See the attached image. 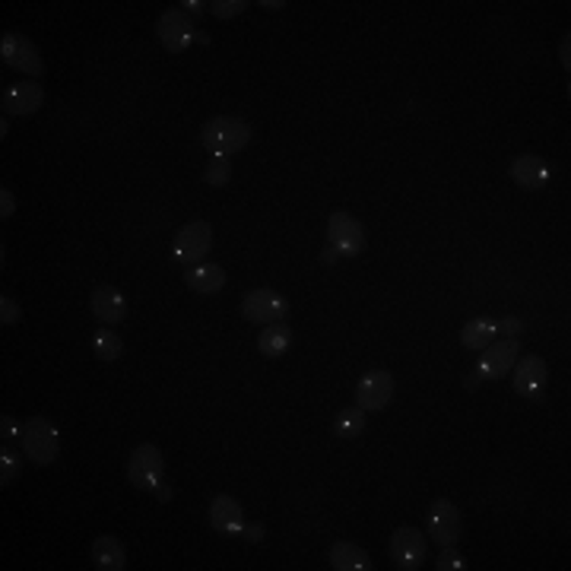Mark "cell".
I'll list each match as a JSON object with an SVG mask.
<instances>
[{
  "label": "cell",
  "instance_id": "6da1fadb",
  "mask_svg": "<svg viewBox=\"0 0 571 571\" xmlns=\"http://www.w3.org/2000/svg\"><path fill=\"white\" fill-rule=\"evenodd\" d=\"M369 245V235L365 226L346 210H333L330 220H327V245L320 254V264H337V261L359 258Z\"/></svg>",
  "mask_w": 571,
  "mask_h": 571
},
{
  "label": "cell",
  "instance_id": "7a4b0ae2",
  "mask_svg": "<svg viewBox=\"0 0 571 571\" xmlns=\"http://www.w3.org/2000/svg\"><path fill=\"white\" fill-rule=\"evenodd\" d=\"M19 448L35 467H48L61 454V432L48 416H29L19 426Z\"/></svg>",
  "mask_w": 571,
  "mask_h": 571
},
{
  "label": "cell",
  "instance_id": "3957f363",
  "mask_svg": "<svg viewBox=\"0 0 571 571\" xmlns=\"http://www.w3.org/2000/svg\"><path fill=\"white\" fill-rule=\"evenodd\" d=\"M248 143H251V127L241 118H229V114L210 118L201 131V146L210 156H235Z\"/></svg>",
  "mask_w": 571,
  "mask_h": 571
},
{
  "label": "cell",
  "instance_id": "277c9868",
  "mask_svg": "<svg viewBox=\"0 0 571 571\" xmlns=\"http://www.w3.org/2000/svg\"><path fill=\"white\" fill-rule=\"evenodd\" d=\"M127 479L133 483V489H143V492H156L159 486L165 483V460L162 451L150 441L133 448L131 460H127Z\"/></svg>",
  "mask_w": 571,
  "mask_h": 571
},
{
  "label": "cell",
  "instance_id": "5b68a950",
  "mask_svg": "<svg viewBox=\"0 0 571 571\" xmlns=\"http://www.w3.org/2000/svg\"><path fill=\"white\" fill-rule=\"evenodd\" d=\"M0 61H4L6 67L19 70V74H25L29 80H42L44 76L42 54H38V48L32 44V38H25L23 32H6V35L0 38Z\"/></svg>",
  "mask_w": 571,
  "mask_h": 571
},
{
  "label": "cell",
  "instance_id": "8992f818",
  "mask_svg": "<svg viewBox=\"0 0 571 571\" xmlns=\"http://www.w3.org/2000/svg\"><path fill=\"white\" fill-rule=\"evenodd\" d=\"M156 35H159V42H162V48L169 51V54H184V51L197 42V25H194V19L182 10V6H169V10L159 16Z\"/></svg>",
  "mask_w": 571,
  "mask_h": 571
},
{
  "label": "cell",
  "instance_id": "52a82bcc",
  "mask_svg": "<svg viewBox=\"0 0 571 571\" xmlns=\"http://www.w3.org/2000/svg\"><path fill=\"white\" fill-rule=\"evenodd\" d=\"M483 356H479L477 362V375L479 381H498V378L511 375V369H515L517 356H521V340L517 337H502V340H492L486 349H479Z\"/></svg>",
  "mask_w": 571,
  "mask_h": 571
},
{
  "label": "cell",
  "instance_id": "ba28073f",
  "mask_svg": "<svg viewBox=\"0 0 571 571\" xmlns=\"http://www.w3.org/2000/svg\"><path fill=\"white\" fill-rule=\"evenodd\" d=\"M210 248H213V226L207 220H194L178 229L172 254H175L178 264H197V261L207 258Z\"/></svg>",
  "mask_w": 571,
  "mask_h": 571
},
{
  "label": "cell",
  "instance_id": "9c48e42d",
  "mask_svg": "<svg viewBox=\"0 0 571 571\" xmlns=\"http://www.w3.org/2000/svg\"><path fill=\"white\" fill-rule=\"evenodd\" d=\"M241 314L251 324H280V320L289 318V301L273 289H251L241 299Z\"/></svg>",
  "mask_w": 571,
  "mask_h": 571
},
{
  "label": "cell",
  "instance_id": "30bf717a",
  "mask_svg": "<svg viewBox=\"0 0 571 571\" xmlns=\"http://www.w3.org/2000/svg\"><path fill=\"white\" fill-rule=\"evenodd\" d=\"M426 553L428 543L426 534L416 527H397L390 534V559H394V568L400 571H416L426 566Z\"/></svg>",
  "mask_w": 571,
  "mask_h": 571
},
{
  "label": "cell",
  "instance_id": "8fae6325",
  "mask_svg": "<svg viewBox=\"0 0 571 571\" xmlns=\"http://www.w3.org/2000/svg\"><path fill=\"white\" fill-rule=\"evenodd\" d=\"M511 371H515V384H511L515 394L524 397V400L540 403L543 394H546V381H549L546 362H543L540 356H524V359H517V365Z\"/></svg>",
  "mask_w": 571,
  "mask_h": 571
},
{
  "label": "cell",
  "instance_id": "7c38bea8",
  "mask_svg": "<svg viewBox=\"0 0 571 571\" xmlns=\"http://www.w3.org/2000/svg\"><path fill=\"white\" fill-rule=\"evenodd\" d=\"M390 400H394V378H390V371L375 369L369 375H362V381L356 384V407L362 413H378Z\"/></svg>",
  "mask_w": 571,
  "mask_h": 571
},
{
  "label": "cell",
  "instance_id": "4fadbf2b",
  "mask_svg": "<svg viewBox=\"0 0 571 571\" xmlns=\"http://www.w3.org/2000/svg\"><path fill=\"white\" fill-rule=\"evenodd\" d=\"M42 102H44L42 83L23 80V83H10V86L4 89L0 105H4V114H13V118H29V114H35L38 108H42Z\"/></svg>",
  "mask_w": 571,
  "mask_h": 571
},
{
  "label": "cell",
  "instance_id": "5bb4252c",
  "mask_svg": "<svg viewBox=\"0 0 571 571\" xmlns=\"http://www.w3.org/2000/svg\"><path fill=\"white\" fill-rule=\"evenodd\" d=\"M428 537H432V540L438 543L441 549L458 546V540H460V511L454 508V502L438 498V502L428 508Z\"/></svg>",
  "mask_w": 571,
  "mask_h": 571
},
{
  "label": "cell",
  "instance_id": "9a60e30c",
  "mask_svg": "<svg viewBox=\"0 0 571 571\" xmlns=\"http://www.w3.org/2000/svg\"><path fill=\"white\" fill-rule=\"evenodd\" d=\"M210 527L220 537H239L241 527H245V508L235 502L232 496H216L210 502Z\"/></svg>",
  "mask_w": 571,
  "mask_h": 571
},
{
  "label": "cell",
  "instance_id": "2e32d148",
  "mask_svg": "<svg viewBox=\"0 0 571 571\" xmlns=\"http://www.w3.org/2000/svg\"><path fill=\"white\" fill-rule=\"evenodd\" d=\"M89 308H93V314L105 327H114V324H121V320L127 318V299L114 286H108V283H102V286L93 289Z\"/></svg>",
  "mask_w": 571,
  "mask_h": 571
},
{
  "label": "cell",
  "instance_id": "e0dca14e",
  "mask_svg": "<svg viewBox=\"0 0 571 571\" xmlns=\"http://www.w3.org/2000/svg\"><path fill=\"white\" fill-rule=\"evenodd\" d=\"M511 178H515V184H521L524 191H543L549 182V169L540 156L524 153V156H517L515 162H511Z\"/></svg>",
  "mask_w": 571,
  "mask_h": 571
},
{
  "label": "cell",
  "instance_id": "ac0fdd59",
  "mask_svg": "<svg viewBox=\"0 0 571 571\" xmlns=\"http://www.w3.org/2000/svg\"><path fill=\"white\" fill-rule=\"evenodd\" d=\"M93 562L99 571H124L127 568V553L124 543L118 537H95L93 543Z\"/></svg>",
  "mask_w": 571,
  "mask_h": 571
},
{
  "label": "cell",
  "instance_id": "d6986e66",
  "mask_svg": "<svg viewBox=\"0 0 571 571\" xmlns=\"http://www.w3.org/2000/svg\"><path fill=\"white\" fill-rule=\"evenodd\" d=\"M330 568H337V571H369L371 559L362 546H356V543H349V540H340V543H333L330 546Z\"/></svg>",
  "mask_w": 571,
  "mask_h": 571
},
{
  "label": "cell",
  "instance_id": "ffe728a7",
  "mask_svg": "<svg viewBox=\"0 0 571 571\" xmlns=\"http://www.w3.org/2000/svg\"><path fill=\"white\" fill-rule=\"evenodd\" d=\"M289 346H292V330H289L286 320H280V324H267L258 337V352L261 356H267V359L286 356Z\"/></svg>",
  "mask_w": 571,
  "mask_h": 571
},
{
  "label": "cell",
  "instance_id": "44dd1931",
  "mask_svg": "<svg viewBox=\"0 0 571 571\" xmlns=\"http://www.w3.org/2000/svg\"><path fill=\"white\" fill-rule=\"evenodd\" d=\"M188 286L194 289L197 295H216L226 286V271L220 264H197L194 271H188Z\"/></svg>",
  "mask_w": 571,
  "mask_h": 571
},
{
  "label": "cell",
  "instance_id": "7402d4cb",
  "mask_svg": "<svg viewBox=\"0 0 571 571\" xmlns=\"http://www.w3.org/2000/svg\"><path fill=\"white\" fill-rule=\"evenodd\" d=\"M492 340H498L496 318H473L470 324H464V330H460V343H464L467 349L479 352V349H486Z\"/></svg>",
  "mask_w": 571,
  "mask_h": 571
},
{
  "label": "cell",
  "instance_id": "603a6c76",
  "mask_svg": "<svg viewBox=\"0 0 571 571\" xmlns=\"http://www.w3.org/2000/svg\"><path fill=\"white\" fill-rule=\"evenodd\" d=\"M93 352L99 362H118L121 352H124V343H121V337L112 327H102V330L93 333Z\"/></svg>",
  "mask_w": 571,
  "mask_h": 571
},
{
  "label": "cell",
  "instance_id": "cb8c5ba5",
  "mask_svg": "<svg viewBox=\"0 0 571 571\" xmlns=\"http://www.w3.org/2000/svg\"><path fill=\"white\" fill-rule=\"evenodd\" d=\"M23 458L25 454H19L13 441L0 445V486H4V489L19 479V473H23Z\"/></svg>",
  "mask_w": 571,
  "mask_h": 571
},
{
  "label": "cell",
  "instance_id": "d4e9b609",
  "mask_svg": "<svg viewBox=\"0 0 571 571\" xmlns=\"http://www.w3.org/2000/svg\"><path fill=\"white\" fill-rule=\"evenodd\" d=\"M229 178H232V162H229V156H210L207 169H203V184H210V188H226Z\"/></svg>",
  "mask_w": 571,
  "mask_h": 571
},
{
  "label": "cell",
  "instance_id": "484cf974",
  "mask_svg": "<svg viewBox=\"0 0 571 571\" xmlns=\"http://www.w3.org/2000/svg\"><path fill=\"white\" fill-rule=\"evenodd\" d=\"M337 435L340 438H356L359 432L365 428V413L359 407H349V409H343V413L337 416Z\"/></svg>",
  "mask_w": 571,
  "mask_h": 571
},
{
  "label": "cell",
  "instance_id": "4316f807",
  "mask_svg": "<svg viewBox=\"0 0 571 571\" xmlns=\"http://www.w3.org/2000/svg\"><path fill=\"white\" fill-rule=\"evenodd\" d=\"M245 10H248V0H213V4H210V13H213L216 19L241 16Z\"/></svg>",
  "mask_w": 571,
  "mask_h": 571
},
{
  "label": "cell",
  "instance_id": "83f0119b",
  "mask_svg": "<svg viewBox=\"0 0 571 571\" xmlns=\"http://www.w3.org/2000/svg\"><path fill=\"white\" fill-rule=\"evenodd\" d=\"M464 568H467L464 556H460L454 546H445L438 553V559H435V571H464Z\"/></svg>",
  "mask_w": 571,
  "mask_h": 571
},
{
  "label": "cell",
  "instance_id": "f1b7e54d",
  "mask_svg": "<svg viewBox=\"0 0 571 571\" xmlns=\"http://www.w3.org/2000/svg\"><path fill=\"white\" fill-rule=\"evenodd\" d=\"M19 318H23V311H19V305H16V301H13V299H6V295H4V299H0V324H16V320Z\"/></svg>",
  "mask_w": 571,
  "mask_h": 571
},
{
  "label": "cell",
  "instance_id": "f546056e",
  "mask_svg": "<svg viewBox=\"0 0 571 571\" xmlns=\"http://www.w3.org/2000/svg\"><path fill=\"white\" fill-rule=\"evenodd\" d=\"M0 435H4V441H13V445L19 441V426H16V419H13V413L0 416Z\"/></svg>",
  "mask_w": 571,
  "mask_h": 571
},
{
  "label": "cell",
  "instance_id": "4dcf8cb0",
  "mask_svg": "<svg viewBox=\"0 0 571 571\" xmlns=\"http://www.w3.org/2000/svg\"><path fill=\"white\" fill-rule=\"evenodd\" d=\"M16 213V197H13V191L6 188H0V220H10V216Z\"/></svg>",
  "mask_w": 571,
  "mask_h": 571
},
{
  "label": "cell",
  "instance_id": "1f68e13d",
  "mask_svg": "<svg viewBox=\"0 0 571 571\" xmlns=\"http://www.w3.org/2000/svg\"><path fill=\"white\" fill-rule=\"evenodd\" d=\"M241 540H248V543H261L264 540V527L261 524H254V521H245V527H241Z\"/></svg>",
  "mask_w": 571,
  "mask_h": 571
},
{
  "label": "cell",
  "instance_id": "d6a6232c",
  "mask_svg": "<svg viewBox=\"0 0 571 571\" xmlns=\"http://www.w3.org/2000/svg\"><path fill=\"white\" fill-rule=\"evenodd\" d=\"M496 327H498V337H515V333L521 330V320L502 318V320H496Z\"/></svg>",
  "mask_w": 571,
  "mask_h": 571
},
{
  "label": "cell",
  "instance_id": "836d02e7",
  "mask_svg": "<svg viewBox=\"0 0 571 571\" xmlns=\"http://www.w3.org/2000/svg\"><path fill=\"white\" fill-rule=\"evenodd\" d=\"M207 6H210V4H201V0H184L182 10L188 13L191 19H197V16H203V13H207Z\"/></svg>",
  "mask_w": 571,
  "mask_h": 571
},
{
  "label": "cell",
  "instance_id": "e575fe53",
  "mask_svg": "<svg viewBox=\"0 0 571 571\" xmlns=\"http://www.w3.org/2000/svg\"><path fill=\"white\" fill-rule=\"evenodd\" d=\"M153 496H156L159 502H172V496H175V492H172V486H169V483H162L156 492H153Z\"/></svg>",
  "mask_w": 571,
  "mask_h": 571
},
{
  "label": "cell",
  "instance_id": "d590c367",
  "mask_svg": "<svg viewBox=\"0 0 571 571\" xmlns=\"http://www.w3.org/2000/svg\"><path fill=\"white\" fill-rule=\"evenodd\" d=\"M568 44H571V35H566V38H562V67H571V61H568Z\"/></svg>",
  "mask_w": 571,
  "mask_h": 571
},
{
  "label": "cell",
  "instance_id": "8d00e7d4",
  "mask_svg": "<svg viewBox=\"0 0 571 571\" xmlns=\"http://www.w3.org/2000/svg\"><path fill=\"white\" fill-rule=\"evenodd\" d=\"M261 6H267V10H280V6H286V4H280V0H267V4H261Z\"/></svg>",
  "mask_w": 571,
  "mask_h": 571
},
{
  "label": "cell",
  "instance_id": "74e56055",
  "mask_svg": "<svg viewBox=\"0 0 571 571\" xmlns=\"http://www.w3.org/2000/svg\"><path fill=\"white\" fill-rule=\"evenodd\" d=\"M6 133H10V124H6V114H4V121H0V137L6 140Z\"/></svg>",
  "mask_w": 571,
  "mask_h": 571
}]
</instances>
